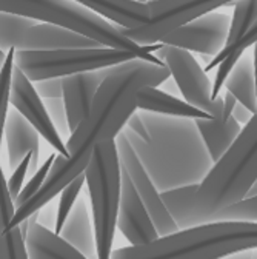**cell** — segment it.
<instances>
[{"instance_id": "6da1fadb", "label": "cell", "mask_w": 257, "mask_h": 259, "mask_svg": "<svg viewBox=\"0 0 257 259\" xmlns=\"http://www.w3.org/2000/svg\"><path fill=\"white\" fill-rule=\"evenodd\" d=\"M170 77L167 65L151 63L145 59H133L110 67L86 116L68 138L65 145L68 157L56 154L43 184L36 194L14 210L10 227L19 225L49 204L74 178L83 173L94 148L114 139L128 117L137 110V94L143 87H159Z\"/></svg>"}, {"instance_id": "7a4b0ae2", "label": "cell", "mask_w": 257, "mask_h": 259, "mask_svg": "<svg viewBox=\"0 0 257 259\" xmlns=\"http://www.w3.org/2000/svg\"><path fill=\"white\" fill-rule=\"evenodd\" d=\"M257 119L243 125L239 136L203 176L199 184L160 191L165 208L179 230L211 224L217 214L237 201L257 178Z\"/></svg>"}, {"instance_id": "3957f363", "label": "cell", "mask_w": 257, "mask_h": 259, "mask_svg": "<svg viewBox=\"0 0 257 259\" xmlns=\"http://www.w3.org/2000/svg\"><path fill=\"white\" fill-rule=\"evenodd\" d=\"M146 139L125 126L120 133L159 191L199 184L213 165L194 119L139 110Z\"/></svg>"}, {"instance_id": "277c9868", "label": "cell", "mask_w": 257, "mask_h": 259, "mask_svg": "<svg viewBox=\"0 0 257 259\" xmlns=\"http://www.w3.org/2000/svg\"><path fill=\"white\" fill-rule=\"evenodd\" d=\"M111 22L125 37L137 45L160 42L179 26L236 0H76Z\"/></svg>"}, {"instance_id": "5b68a950", "label": "cell", "mask_w": 257, "mask_h": 259, "mask_svg": "<svg viewBox=\"0 0 257 259\" xmlns=\"http://www.w3.org/2000/svg\"><path fill=\"white\" fill-rule=\"evenodd\" d=\"M255 222H211L154 241L117 248L110 259H217L233 251L255 248Z\"/></svg>"}, {"instance_id": "8992f818", "label": "cell", "mask_w": 257, "mask_h": 259, "mask_svg": "<svg viewBox=\"0 0 257 259\" xmlns=\"http://www.w3.org/2000/svg\"><path fill=\"white\" fill-rule=\"evenodd\" d=\"M160 45H142L139 50H120L111 47L94 48H62V50H16L14 65L31 80L36 82L48 77H63L76 73L110 68L114 65L145 59L151 63L165 65L152 56Z\"/></svg>"}, {"instance_id": "52a82bcc", "label": "cell", "mask_w": 257, "mask_h": 259, "mask_svg": "<svg viewBox=\"0 0 257 259\" xmlns=\"http://www.w3.org/2000/svg\"><path fill=\"white\" fill-rule=\"evenodd\" d=\"M83 175L91 198L95 253L97 259H110L120 196V165L114 139L94 148Z\"/></svg>"}, {"instance_id": "ba28073f", "label": "cell", "mask_w": 257, "mask_h": 259, "mask_svg": "<svg viewBox=\"0 0 257 259\" xmlns=\"http://www.w3.org/2000/svg\"><path fill=\"white\" fill-rule=\"evenodd\" d=\"M0 11L65 26L111 48L139 50L142 47L125 37L111 22L76 0H0Z\"/></svg>"}, {"instance_id": "9c48e42d", "label": "cell", "mask_w": 257, "mask_h": 259, "mask_svg": "<svg viewBox=\"0 0 257 259\" xmlns=\"http://www.w3.org/2000/svg\"><path fill=\"white\" fill-rule=\"evenodd\" d=\"M154 53L157 59L167 65L176 87L185 97V102L208 113L211 117L220 116L223 97L222 94L217 99L211 97V82L191 51L162 44Z\"/></svg>"}, {"instance_id": "30bf717a", "label": "cell", "mask_w": 257, "mask_h": 259, "mask_svg": "<svg viewBox=\"0 0 257 259\" xmlns=\"http://www.w3.org/2000/svg\"><path fill=\"white\" fill-rule=\"evenodd\" d=\"M116 148H117V157L120 168L128 175V178L131 179L134 190L137 191L140 201L143 202L159 236H165L170 233L177 232V225L168 210L165 208L162 199H160V193L149 179L146 170L140 164V160L137 154L134 153L133 147L130 142L126 141V138L119 133L116 138Z\"/></svg>"}, {"instance_id": "8fae6325", "label": "cell", "mask_w": 257, "mask_h": 259, "mask_svg": "<svg viewBox=\"0 0 257 259\" xmlns=\"http://www.w3.org/2000/svg\"><path fill=\"white\" fill-rule=\"evenodd\" d=\"M231 17L223 13L210 11L179 26L160 39V44L216 56L227 42Z\"/></svg>"}, {"instance_id": "7c38bea8", "label": "cell", "mask_w": 257, "mask_h": 259, "mask_svg": "<svg viewBox=\"0 0 257 259\" xmlns=\"http://www.w3.org/2000/svg\"><path fill=\"white\" fill-rule=\"evenodd\" d=\"M10 104L37 130V133L42 138H45V141L51 144V147L56 148L59 154L68 157L67 147L63 144L62 138L59 136V133L56 132L53 122L49 120L43 101L36 93L33 82H31L16 65L13 68V77H11Z\"/></svg>"}, {"instance_id": "4fadbf2b", "label": "cell", "mask_w": 257, "mask_h": 259, "mask_svg": "<svg viewBox=\"0 0 257 259\" xmlns=\"http://www.w3.org/2000/svg\"><path fill=\"white\" fill-rule=\"evenodd\" d=\"M120 165V164H119ZM116 229L131 242V245L145 244L159 238L156 227L140 201L131 179L120 168V196Z\"/></svg>"}, {"instance_id": "5bb4252c", "label": "cell", "mask_w": 257, "mask_h": 259, "mask_svg": "<svg viewBox=\"0 0 257 259\" xmlns=\"http://www.w3.org/2000/svg\"><path fill=\"white\" fill-rule=\"evenodd\" d=\"M107 73L108 68H100L62 77V99L65 104L68 128L71 133L86 116L95 93L107 77Z\"/></svg>"}, {"instance_id": "9a60e30c", "label": "cell", "mask_w": 257, "mask_h": 259, "mask_svg": "<svg viewBox=\"0 0 257 259\" xmlns=\"http://www.w3.org/2000/svg\"><path fill=\"white\" fill-rule=\"evenodd\" d=\"M94 47H100V44L73 29L48 22H34L22 31L14 50H62Z\"/></svg>"}, {"instance_id": "2e32d148", "label": "cell", "mask_w": 257, "mask_h": 259, "mask_svg": "<svg viewBox=\"0 0 257 259\" xmlns=\"http://www.w3.org/2000/svg\"><path fill=\"white\" fill-rule=\"evenodd\" d=\"M4 136L7 139L10 168H14L25 156L33 154L28 165V173H26V176H31L39 168L40 144H39L37 130L16 110L7 114Z\"/></svg>"}, {"instance_id": "e0dca14e", "label": "cell", "mask_w": 257, "mask_h": 259, "mask_svg": "<svg viewBox=\"0 0 257 259\" xmlns=\"http://www.w3.org/2000/svg\"><path fill=\"white\" fill-rule=\"evenodd\" d=\"M28 221V230L23 238L28 259H86L53 230L37 224L33 216Z\"/></svg>"}, {"instance_id": "ac0fdd59", "label": "cell", "mask_w": 257, "mask_h": 259, "mask_svg": "<svg viewBox=\"0 0 257 259\" xmlns=\"http://www.w3.org/2000/svg\"><path fill=\"white\" fill-rule=\"evenodd\" d=\"M59 236L71 247H74L77 251H80L86 259H97L92 222L86 202L83 199H76L65 222L62 225Z\"/></svg>"}, {"instance_id": "d6986e66", "label": "cell", "mask_w": 257, "mask_h": 259, "mask_svg": "<svg viewBox=\"0 0 257 259\" xmlns=\"http://www.w3.org/2000/svg\"><path fill=\"white\" fill-rule=\"evenodd\" d=\"M194 123L205 144V148L213 162H216L239 136L242 125L230 116H217L210 119H194Z\"/></svg>"}, {"instance_id": "ffe728a7", "label": "cell", "mask_w": 257, "mask_h": 259, "mask_svg": "<svg viewBox=\"0 0 257 259\" xmlns=\"http://www.w3.org/2000/svg\"><path fill=\"white\" fill-rule=\"evenodd\" d=\"M137 110L151 111L165 116L189 117V119H210L211 116L179 97L160 91L157 87H143L137 94Z\"/></svg>"}, {"instance_id": "44dd1931", "label": "cell", "mask_w": 257, "mask_h": 259, "mask_svg": "<svg viewBox=\"0 0 257 259\" xmlns=\"http://www.w3.org/2000/svg\"><path fill=\"white\" fill-rule=\"evenodd\" d=\"M223 87L231 93L236 101L245 105L251 113L257 111V94H255V65L251 59H239L234 68L228 74Z\"/></svg>"}, {"instance_id": "7402d4cb", "label": "cell", "mask_w": 257, "mask_h": 259, "mask_svg": "<svg viewBox=\"0 0 257 259\" xmlns=\"http://www.w3.org/2000/svg\"><path fill=\"white\" fill-rule=\"evenodd\" d=\"M255 14H257V0H236L234 13L230 20V29L225 45L237 40L252 25H255V17H257Z\"/></svg>"}, {"instance_id": "603a6c76", "label": "cell", "mask_w": 257, "mask_h": 259, "mask_svg": "<svg viewBox=\"0 0 257 259\" xmlns=\"http://www.w3.org/2000/svg\"><path fill=\"white\" fill-rule=\"evenodd\" d=\"M34 22L37 20L0 11V50L7 53L14 48L22 31Z\"/></svg>"}, {"instance_id": "cb8c5ba5", "label": "cell", "mask_w": 257, "mask_h": 259, "mask_svg": "<svg viewBox=\"0 0 257 259\" xmlns=\"http://www.w3.org/2000/svg\"><path fill=\"white\" fill-rule=\"evenodd\" d=\"M0 259H28L20 227H0Z\"/></svg>"}, {"instance_id": "d4e9b609", "label": "cell", "mask_w": 257, "mask_h": 259, "mask_svg": "<svg viewBox=\"0 0 257 259\" xmlns=\"http://www.w3.org/2000/svg\"><path fill=\"white\" fill-rule=\"evenodd\" d=\"M14 48L7 51L2 70H0V150H2V135L4 126L8 114V105H10V88H11V77H13V68H14Z\"/></svg>"}, {"instance_id": "484cf974", "label": "cell", "mask_w": 257, "mask_h": 259, "mask_svg": "<svg viewBox=\"0 0 257 259\" xmlns=\"http://www.w3.org/2000/svg\"><path fill=\"white\" fill-rule=\"evenodd\" d=\"M85 184V175H79L77 178H74L65 188H63L59 194H60V199H59V205H57V213H56V224H54V233L59 235L60 229L63 222H65L71 207L74 205L76 199L79 198V193L82 190Z\"/></svg>"}, {"instance_id": "4316f807", "label": "cell", "mask_w": 257, "mask_h": 259, "mask_svg": "<svg viewBox=\"0 0 257 259\" xmlns=\"http://www.w3.org/2000/svg\"><path fill=\"white\" fill-rule=\"evenodd\" d=\"M257 196L243 198L236 204L223 208L214 222H255L257 219Z\"/></svg>"}, {"instance_id": "83f0119b", "label": "cell", "mask_w": 257, "mask_h": 259, "mask_svg": "<svg viewBox=\"0 0 257 259\" xmlns=\"http://www.w3.org/2000/svg\"><path fill=\"white\" fill-rule=\"evenodd\" d=\"M54 157H56V154L54 153H51V156H48V159L43 162L42 165H39V168L31 175V179L26 182V185L25 187H22V190H20V193H19V196L16 198V201H14V210L17 208V207H20L23 202H26L33 194H36V191L40 188V185L43 184V181H45V178H46V175H48V171H49V168H51V165H53V160H54Z\"/></svg>"}, {"instance_id": "f1b7e54d", "label": "cell", "mask_w": 257, "mask_h": 259, "mask_svg": "<svg viewBox=\"0 0 257 259\" xmlns=\"http://www.w3.org/2000/svg\"><path fill=\"white\" fill-rule=\"evenodd\" d=\"M46 114L49 120L53 122L56 132L60 138H70L71 132L68 128V119H67V110L65 104H63L62 97H51V99H45L43 102Z\"/></svg>"}, {"instance_id": "f546056e", "label": "cell", "mask_w": 257, "mask_h": 259, "mask_svg": "<svg viewBox=\"0 0 257 259\" xmlns=\"http://www.w3.org/2000/svg\"><path fill=\"white\" fill-rule=\"evenodd\" d=\"M255 40H257V23L255 25H252L245 34L242 36V37H239L237 40H234V42H231V44H228V45H223V48L214 56V59H211V62L207 65V68L203 70L205 73L207 71H211L214 67H217V63L227 56V54H230V53H233V51H245L246 48H249V47H252L254 44H255Z\"/></svg>"}, {"instance_id": "4dcf8cb0", "label": "cell", "mask_w": 257, "mask_h": 259, "mask_svg": "<svg viewBox=\"0 0 257 259\" xmlns=\"http://www.w3.org/2000/svg\"><path fill=\"white\" fill-rule=\"evenodd\" d=\"M242 54H243V51H233V53L225 56L217 63L219 68H217V73H216V77H214V83L211 85V97H213V99H217V97L222 94V88H223L225 80H227L228 74L234 68L236 62L242 57Z\"/></svg>"}, {"instance_id": "1f68e13d", "label": "cell", "mask_w": 257, "mask_h": 259, "mask_svg": "<svg viewBox=\"0 0 257 259\" xmlns=\"http://www.w3.org/2000/svg\"><path fill=\"white\" fill-rule=\"evenodd\" d=\"M31 156L33 154H28L25 156L19 164L13 168V175L11 178L7 181V185H8V191H10V196L13 199V202L16 201V198L19 196V193L23 187V181L26 178V173H28V165H29V160H31Z\"/></svg>"}, {"instance_id": "d6a6232c", "label": "cell", "mask_w": 257, "mask_h": 259, "mask_svg": "<svg viewBox=\"0 0 257 259\" xmlns=\"http://www.w3.org/2000/svg\"><path fill=\"white\" fill-rule=\"evenodd\" d=\"M33 87L40 99L62 97V77H48L33 82Z\"/></svg>"}, {"instance_id": "836d02e7", "label": "cell", "mask_w": 257, "mask_h": 259, "mask_svg": "<svg viewBox=\"0 0 257 259\" xmlns=\"http://www.w3.org/2000/svg\"><path fill=\"white\" fill-rule=\"evenodd\" d=\"M31 216H33V219H34L37 224H40L42 227H45V229L54 232L56 218H54V214H53V207L43 205L39 211H36L34 214H31Z\"/></svg>"}, {"instance_id": "e575fe53", "label": "cell", "mask_w": 257, "mask_h": 259, "mask_svg": "<svg viewBox=\"0 0 257 259\" xmlns=\"http://www.w3.org/2000/svg\"><path fill=\"white\" fill-rule=\"evenodd\" d=\"M125 125L130 128L131 132H134L136 135H139L142 139H146V132H145V126H143V122H142L139 113L134 111L130 117H128V120H126Z\"/></svg>"}, {"instance_id": "d590c367", "label": "cell", "mask_w": 257, "mask_h": 259, "mask_svg": "<svg viewBox=\"0 0 257 259\" xmlns=\"http://www.w3.org/2000/svg\"><path fill=\"white\" fill-rule=\"evenodd\" d=\"M231 116L236 119L237 123L245 125V123L254 116V113H251V111H249L245 105H242L240 102H236V105H234V108H233V111H231Z\"/></svg>"}, {"instance_id": "8d00e7d4", "label": "cell", "mask_w": 257, "mask_h": 259, "mask_svg": "<svg viewBox=\"0 0 257 259\" xmlns=\"http://www.w3.org/2000/svg\"><path fill=\"white\" fill-rule=\"evenodd\" d=\"M217 259H257V251H255V248H246V250L228 253V254L220 256Z\"/></svg>"}, {"instance_id": "74e56055", "label": "cell", "mask_w": 257, "mask_h": 259, "mask_svg": "<svg viewBox=\"0 0 257 259\" xmlns=\"http://www.w3.org/2000/svg\"><path fill=\"white\" fill-rule=\"evenodd\" d=\"M5 56H7V53H5V51H2V50H0V70H2V65H4Z\"/></svg>"}]
</instances>
